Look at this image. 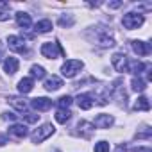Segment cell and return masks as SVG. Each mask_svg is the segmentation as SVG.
Here are the masks:
<instances>
[{
	"instance_id": "cell-1",
	"label": "cell",
	"mask_w": 152,
	"mask_h": 152,
	"mask_svg": "<svg viewBox=\"0 0 152 152\" xmlns=\"http://www.w3.org/2000/svg\"><path fill=\"white\" fill-rule=\"evenodd\" d=\"M39 52H41V56L47 57V59H57L61 54H64V50L61 48V45H59V43H52V41L43 43Z\"/></svg>"
},
{
	"instance_id": "cell-2",
	"label": "cell",
	"mask_w": 152,
	"mask_h": 152,
	"mask_svg": "<svg viewBox=\"0 0 152 152\" xmlns=\"http://www.w3.org/2000/svg\"><path fill=\"white\" fill-rule=\"evenodd\" d=\"M143 22H145V18H143V15H140V13H127V15H124V18H122L124 27L129 29V31L141 27Z\"/></svg>"
},
{
	"instance_id": "cell-3",
	"label": "cell",
	"mask_w": 152,
	"mask_h": 152,
	"mask_svg": "<svg viewBox=\"0 0 152 152\" xmlns=\"http://www.w3.org/2000/svg\"><path fill=\"white\" fill-rule=\"evenodd\" d=\"M54 132H56V127H54L52 124H45V125H41L39 129H36V131L32 132L31 140H32V143H41V141H45L48 136H52Z\"/></svg>"
},
{
	"instance_id": "cell-4",
	"label": "cell",
	"mask_w": 152,
	"mask_h": 152,
	"mask_svg": "<svg viewBox=\"0 0 152 152\" xmlns=\"http://www.w3.org/2000/svg\"><path fill=\"white\" fill-rule=\"evenodd\" d=\"M83 68V61L79 59H68L63 66H61V73L64 77H73V75H77Z\"/></svg>"
},
{
	"instance_id": "cell-5",
	"label": "cell",
	"mask_w": 152,
	"mask_h": 152,
	"mask_svg": "<svg viewBox=\"0 0 152 152\" xmlns=\"http://www.w3.org/2000/svg\"><path fill=\"white\" fill-rule=\"evenodd\" d=\"M7 47L18 54H27V47H25V41L20 38V36H9L7 38Z\"/></svg>"
},
{
	"instance_id": "cell-6",
	"label": "cell",
	"mask_w": 152,
	"mask_h": 152,
	"mask_svg": "<svg viewBox=\"0 0 152 152\" xmlns=\"http://www.w3.org/2000/svg\"><path fill=\"white\" fill-rule=\"evenodd\" d=\"M111 63H113V66H115L116 72H120V73H125V72H127V63H129V59H127L125 54H115V56L111 57Z\"/></svg>"
},
{
	"instance_id": "cell-7",
	"label": "cell",
	"mask_w": 152,
	"mask_h": 152,
	"mask_svg": "<svg viewBox=\"0 0 152 152\" xmlns=\"http://www.w3.org/2000/svg\"><path fill=\"white\" fill-rule=\"evenodd\" d=\"M31 106L36 109V111H48L52 107V100L47 99V97H36L31 100Z\"/></svg>"
},
{
	"instance_id": "cell-8",
	"label": "cell",
	"mask_w": 152,
	"mask_h": 152,
	"mask_svg": "<svg viewBox=\"0 0 152 152\" xmlns=\"http://www.w3.org/2000/svg\"><path fill=\"white\" fill-rule=\"evenodd\" d=\"M113 116L111 115H99L95 120H93V127H97V129H109L111 125H113Z\"/></svg>"
},
{
	"instance_id": "cell-9",
	"label": "cell",
	"mask_w": 152,
	"mask_h": 152,
	"mask_svg": "<svg viewBox=\"0 0 152 152\" xmlns=\"http://www.w3.org/2000/svg\"><path fill=\"white\" fill-rule=\"evenodd\" d=\"M131 47H132V50H134L138 56H148V54H150V47H148V43H145V41L134 39V41L131 43Z\"/></svg>"
},
{
	"instance_id": "cell-10",
	"label": "cell",
	"mask_w": 152,
	"mask_h": 152,
	"mask_svg": "<svg viewBox=\"0 0 152 152\" xmlns=\"http://www.w3.org/2000/svg\"><path fill=\"white\" fill-rule=\"evenodd\" d=\"M18 66H20V63H18L16 57H7V59L4 61V70H6V73H9V75H15V73L18 72Z\"/></svg>"
},
{
	"instance_id": "cell-11",
	"label": "cell",
	"mask_w": 152,
	"mask_h": 152,
	"mask_svg": "<svg viewBox=\"0 0 152 152\" xmlns=\"http://www.w3.org/2000/svg\"><path fill=\"white\" fill-rule=\"evenodd\" d=\"M63 86V81L57 77V75H52V77H48L47 81H45V90L47 91H56V90H59Z\"/></svg>"
},
{
	"instance_id": "cell-12",
	"label": "cell",
	"mask_w": 152,
	"mask_h": 152,
	"mask_svg": "<svg viewBox=\"0 0 152 152\" xmlns=\"http://www.w3.org/2000/svg\"><path fill=\"white\" fill-rule=\"evenodd\" d=\"M77 104H79V107H81V109L88 111V109H91V107H93V99L90 97V93H83V95H79V97H77Z\"/></svg>"
},
{
	"instance_id": "cell-13",
	"label": "cell",
	"mask_w": 152,
	"mask_h": 152,
	"mask_svg": "<svg viewBox=\"0 0 152 152\" xmlns=\"http://www.w3.org/2000/svg\"><path fill=\"white\" fill-rule=\"evenodd\" d=\"M34 88V81H32V77H23L20 83H18V91L20 93H29L31 90Z\"/></svg>"
},
{
	"instance_id": "cell-14",
	"label": "cell",
	"mask_w": 152,
	"mask_h": 152,
	"mask_svg": "<svg viewBox=\"0 0 152 152\" xmlns=\"http://www.w3.org/2000/svg\"><path fill=\"white\" fill-rule=\"evenodd\" d=\"M145 68H147V64H143L141 61H129L127 63V72H131L134 75H140Z\"/></svg>"
},
{
	"instance_id": "cell-15",
	"label": "cell",
	"mask_w": 152,
	"mask_h": 152,
	"mask_svg": "<svg viewBox=\"0 0 152 152\" xmlns=\"http://www.w3.org/2000/svg\"><path fill=\"white\" fill-rule=\"evenodd\" d=\"M16 23L22 27V29H29L31 25H32V22H31V16L27 15V13H16Z\"/></svg>"
},
{
	"instance_id": "cell-16",
	"label": "cell",
	"mask_w": 152,
	"mask_h": 152,
	"mask_svg": "<svg viewBox=\"0 0 152 152\" xmlns=\"http://www.w3.org/2000/svg\"><path fill=\"white\" fill-rule=\"evenodd\" d=\"M9 132H11L13 136H16V138H25L29 131H27V127H25V125L15 124V125H11V127H9Z\"/></svg>"
},
{
	"instance_id": "cell-17",
	"label": "cell",
	"mask_w": 152,
	"mask_h": 152,
	"mask_svg": "<svg viewBox=\"0 0 152 152\" xmlns=\"http://www.w3.org/2000/svg\"><path fill=\"white\" fill-rule=\"evenodd\" d=\"M34 31L39 32V34H45V32H50L52 31V22L50 20H41L34 25Z\"/></svg>"
},
{
	"instance_id": "cell-18",
	"label": "cell",
	"mask_w": 152,
	"mask_h": 152,
	"mask_svg": "<svg viewBox=\"0 0 152 152\" xmlns=\"http://www.w3.org/2000/svg\"><path fill=\"white\" fill-rule=\"evenodd\" d=\"M77 129H79V134H83V136H86V138H88V136L93 132V129H95V127H93V124H90V122H84V120H83V122H79V124H77Z\"/></svg>"
},
{
	"instance_id": "cell-19",
	"label": "cell",
	"mask_w": 152,
	"mask_h": 152,
	"mask_svg": "<svg viewBox=\"0 0 152 152\" xmlns=\"http://www.w3.org/2000/svg\"><path fill=\"white\" fill-rule=\"evenodd\" d=\"M131 86H132V90H134V91H140V93L147 90V83H145L143 79H140V77H132Z\"/></svg>"
},
{
	"instance_id": "cell-20",
	"label": "cell",
	"mask_w": 152,
	"mask_h": 152,
	"mask_svg": "<svg viewBox=\"0 0 152 152\" xmlns=\"http://www.w3.org/2000/svg\"><path fill=\"white\" fill-rule=\"evenodd\" d=\"M11 106H13L16 111H20V113H25V109H27V102H25L23 99H18V97H13V99H11Z\"/></svg>"
},
{
	"instance_id": "cell-21",
	"label": "cell",
	"mask_w": 152,
	"mask_h": 152,
	"mask_svg": "<svg viewBox=\"0 0 152 152\" xmlns=\"http://www.w3.org/2000/svg\"><path fill=\"white\" fill-rule=\"evenodd\" d=\"M134 109H136V111H148V109H150L148 99H147V97H140V99L136 100V104H134Z\"/></svg>"
},
{
	"instance_id": "cell-22",
	"label": "cell",
	"mask_w": 152,
	"mask_h": 152,
	"mask_svg": "<svg viewBox=\"0 0 152 152\" xmlns=\"http://www.w3.org/2000/svg\"><path fill=\"white\" fill-rule=\"evenodd\" d=\"M70 118H72V113L68 109H59L56 113V122H59V124H66Z\"/></svg>"
},
{
	"instance_id": "cell-23",
	"label": "cell",
	"mask_w": 152,
	"mask_h": 152,
	"mask_svg": "<svg viewBox=\"0 0 152 152\" xmlns=\"http://www.w3.org/2000/svg\"><path fill=\"white\" fill-rule=\"evenodd\" d=\"M31 75H32L34 79H43L45 75H47V72H45V68H43V66L34 64V66H31Z\"/></svg>"
},
{
	"instance_id": "cell-24",
	"label": "cell",
	"mask_w": 152,
	"mask_h": 152,
	"mask_svg": "<svg viewBox=\"0 0 152 152\" xmlns=\"http://www.w3.org/2000/svg\"><path fill=\"white\" fill-rule=\"evenodd\" d=\"M72 102H73V100H72V97H70V95H63V97L57 100V106H59L61 109H68V107L72 106Z\"/></svg>"
},
{
	"instance_id": "cell-25",
	"label": "cell",
	"mask_w": 152,
	"mask_h": 152,
	"mask_svg": "<svg viewBox=\"0 0 152 152\" xmlns=\"http://www.w3.org/2000/svg\"><path fill=\"white\" fill-rule=\"evenodd\" d=\"M59 25L61 27H72L73 25V16H70V15L68 16H61L59 18Z\"/></svg>"
},
{
	"instance_id": "cell-26",
	"label": "cell",
	"mask_w": 152,
	"mask_h": 152,
	"mask_svg": "<svg viewBox=\"0 0 152 152\" xmlns=\"http://www.w3.org/2000/svg\"><path fill=\"white\" fill-rule=\"evenodd\" d=\"M22 118H23L25 122H29V124H36L38 118H39V115H34V113H23Z\"/></svg>"
},
{
	"instance_id": "cell-27",
	"label": "cell",
	"mask_w": 152,
	"mask_h": 152,
	"mask_svg": "<svg viewBox=\"0 0 152 152\" xmlns=\"http://www.w3.org/2000/svg\"><path fill=\"white\" fill-rule=\"evenodd\" d=\"M95 152H109V143H107V141H99V143H95Z\"/></svg>"
},
{
	"instance_id": "cell-28",
	"label": "cell",
	"mask_w": 152,
	"mask_h": 152,
	"mask_svg": "<svg viewBox=\"0 0 152 152\" xmlns=\"http://www.w3.org/2000/svg\"><path fill=\"white\" fill-rule=\"evenodd\" d=\"M2 118H4V120H11V122H13V120H16V115H13V113H4V115H2Z\"/></svg>"
},
{
	"instance_id": "cell-29",
	"label": "cell",
	"mask_w": 152,
	"mask_h": 152,
	"mask_svg": "<svg viewBox=\"0 0 152 152\" xmlns=\"http://www.w3.org/2000/svg\"><path fill=\"white\" fill-rule=\"evenodd\" d=\"M132 152H152L148 147H138V148H134Z\"/></svg>"
},
{
	"instance_id": "cell-30",
	"label": "cell",
	"mask_w": 152,
	"mask_h": 152,
	"mask_svg": "<svg viewBox=\"0 0 152 152\" xmlns=\"http://www.w3.org/2000/svg\"><path fill=\"white\" fill-rule=\"evenodd\" d=\"M107 6H109L111 9H116V7H120V6H122V2H109Z\"/></svg>"
},
{
	"instance_id": "cell-31",
	"label": "cell",
	"mask_w": 152,
	"mask_h": 152,
	"mask_svg": "<svg viewBox=\"0 0 152 152\" xmlns=\"http://www.w3.org/2000/svg\"><path fill=\"white\" fill-rule=\"evenodd\" d=\"M9 140H7V136H0V147H2V145H6Z\"/></svg>"
},
{
	"instance_id": "cell-32",
	"label": "cell",
	"mask_w": 152,
	"mask_h": 152,
	"mask_svg": "<svg viewBox=\"0 0 152 152\" xmlns=\"http://www.w3.org/2000/svg\"><path fill=\"white\" fill-rule=\"evenodd\" d=\"M115 152H127V148H125V145H120V147H116Z\"/></svg>"
},
{
	"instance_id": "cell-33",
	"label": "cell",
	"mask_w": 152,
	"mask_h": 152,
	"mask_svg": "<svg viewBox=\"0 0 152 152\" xmlns=\"http://www.w3.org/2000/svg\"><path fill=\"white\" fill-rule=\"evenodd\" d=\"M0 61H2V52H0Z\"/></svg>"
},
{
	"instance_id": "cell-34",
	"label": "cell",
	"mask_w": 152,
	"mask_h": 152,
	"mask_svg": "<svg viewBox=\"0 0 152 152\" xmlns=\"http://www.w3.org/2000/svg\"><path fill=\"white\" fill-rule=\"evenodd\" d=\"M54 152H61V150H54Z\"/></svg>"
}]
</instances>
